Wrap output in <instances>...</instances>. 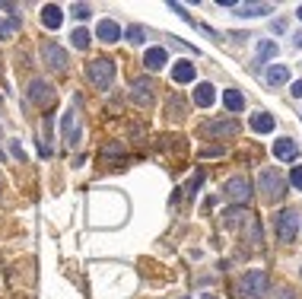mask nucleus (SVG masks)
Instances as JSON below:
<instances>
[{"instance_id": "17", "label": "nucleus", "mask_w": 302, "mask_h": 299, "mask_svg": "<svg viewBox=\"0 0 302 299\" xmlns=\"http://www.w3.org/2000/svg\"><path fill=\"white\" fill-rule=\"evenodd\" d=\"M251 127H255L258 134H271V130H274V115H267V112L251 115Z\"/></svg>"}, {"instance_id": "9", "label": "nucleus", "mask_w": 302, "mask_h": 299, "mask_svg": "<svg viewBox=\"0 0 302 299\" xmlns=\"http://www.w3.org/2000/svg\"><path fill=\"white\" fill-rule=\"evenodd\" d=\"M130 99L137 105H150L153 102V80H137L134 86H130Z\"/></svg>"}, {"instance_id": "2", "label": "nucleus", "mask_w": 302, "mask_h": 299, "mask_svg": "<svg viewBox=\"0 0 302 299\" xmlns=\"http://www.w3.org/2000/svg\"><path fill=\"white\" fill-rule=\"evenodd\" d=\"M267 286H271V280H267L264 271H248L245 277H242L239 290H242V299H261L264 293H267Z\"/></svg>"}, {"instance_id": "26", "label": "nucleus", "mask_w": 302, "mask_h": 299, "mask_svg": "<svg viewBox=\"0 0 302 299\" xmlns=\"http://www.w3.org/2000/svg\"><path fill=\"white\" fill-rule=\"evenodd\" d=\"M70 13H74V16H77V19H89V13H92V10H89V7H86V4H77V7H74V10H70Z\"/></svg>"}, {"instance_id": "6", "label": "nucleus", "mask_w": 302, "mask_h": 299, "mask_svg": "<svg viewBox=\"0 0 302 299\" xmlns=\"http://www.w3.org/2000/svg\"><path fill=\"white\" fill-rule=\"evenodd\" d=\"M42 54H45V64L51 67V70H64V67H67V51H64L57 42H45Z\"/></svg>"}, {"instance_id": "25", "label": "nucleus", "mask_w": 302, "mask_h": 299, "mask_svg": "<svg viewBox=\"0 0 302 299\" xmlns=\"http://www.w3.org/2000/svg\"><path fill=\"white\" fill-rule=\"evenodd\" d=\"M143 35H147V29H143V26H130V29H127V42L137 45V42H143Z\"/></svg>"}, {"instance_id": "11", "label": "nucleus", "mask_w": 302, "mask_h": 299, "mask_svg": "<svg viewBox=\"0 0 302 299\" xmlns=\"http://www.w3.org/2000/svg\"><path fill=\"white\" fill-rule=\"evenodd\" d=\"M296 153H299V147H296V140H289V137H283V140H274V156L277 159H293L296 156Z\"/></svg>"}, {"instance_id": "13", "label": "nucleus", "mask_w": 302, "mask_h": 299, "mask_svg": "<svg viewBox=\"0 0 302 299\" xmlns=\"http://www.w3.org/2000/svg\"><path fill=\"white\" fill-rule=\"evenodd\" d=\"M236 13L248 19V16H264V13H274V7H271V4H239V7H236Z\"/></svg>"}, {"instance_id": "23", "label": "nucleus", "mask_w": 302, "mask_h": 299, "mask_svg": "<svg viewBox=\"0 0 302 299\" xmlns=\"http://www.w3.org/2000/svg\"><path fill=\"white\" fill-rule=\"evenodd\" d=\"M70 39H74V48H80V51H83V48H89V32L86 29H77Z\"/></svg>"}, {"instance_id": "22", "label": "nucleus", "mask_w": 302, "mask_h": 299, "mask_svg": "<svg viewBox=\"0 0 302 299\" xmlns=\"http://www.w3.org/2000/svg\"><path fill=\"white\" fill-rule=\"evenodd\" d=\"M277 54V45L274 42H261L258 45V61L255 64H264V61H267V57H274Z\"/></svg>"}, {"instance_id": "21", "label": "nucleus", "mask_w": 302, "mask_h": 299, "mask_svg": "<svg viewBox=\"0 0 302 299\" xmlns=\"http://www.w3.org/2000/svg\"><path fill=\"white\" fill-rule=\"evenodd\" d=\"M16 29H19V16H13V19H0V39H13Z\"/></svg>"}, {"instance_id": "4", "label": "nucleus", "mask_w": 302, "mask_h": 299, "mask_svg": "<svg viewBox=\"0 0 302 299\" xmlns=\"http://www.w3.org/2000/svg\"><path fill=\"white\" fill-rule=\"evenodd\" d=\"M223 194L232 201V204H248V197H251V182L248 178H242V175H236V178H229V182L223 185Z\"/></svg>"}, {"instance_id": "29", "label": "nucleus", "mask_w": 302, "mask_h": 299, "mask_svg": "<svg viewBox=\"0 0 302 299\" xmlns=\"http://www.w3.org/2000/svg\"><path fill=\"white\" fill-rule=\"evenodd\" d=\"M289 92H293L296 99H299V95H302V80H296V83H293V89H289Z\"/></svg>"}, {"instance_id": "8", "label": "nucleus", "mask_w": 302, "mask_h": 299, "mask_svg": "<svg viewBox=\"0 0 302 299\" xmlns=\"http://www.w3.org/2000/svg\"><path fill=\"white\" fill-rule=\"evenodd\" d=\"M95 39H102L105 45H112V42L121 39V26H118L115 19H102L99 26H95Z\"/></svg>"}, {"instance_id": "30", "label": "nucleus", "mask_w": 302, "mask_h": 299, "mask_svg": "<svg viewBox=\"0 0 302 299\" xmlns=\"http://www.w3.org/2000/svg\"><path fill=\"white\" fill-rule=\"evenodd\" d=\"M293 45H296V48H302V32H296V39H293Z\"/></svg>"}, {"instance_id": "1", "label": "nucleus", "mask_w": 302, "mask_h": 299, "mask_svg": "<svg viewBox=\"0 0 302 299\" xmlns=\"http://www.w3.org/2000/svg\"><path fill=\"white\" fill-rule=\"evenodd\" d=\"M258 191H261V197L267 201V204H277L283 194H286V182H283V175L280 172H274V169H264L261 178H258Z\"/></svg>"}, {"instance_id": "16", "label": "nucleus", "mask_w": 302, "mask_h": 299, "mask_svg": "<svg viewBox=\"0 0 302 299\" xmlns=\"http://www.w3.org/2000/svg\"><path fill=\"white\" fill-rule=\"evenodd\" d=\"M42 22H45L48 29H57L60 22H64V16H60V7H57V4H48V7L42 10Z\"/></svg>"}, {"instance_id": "14", "label": "nucleus", "mask_w": 302, "mask_h": 299, "mask_svg": "<svg viewBox=\"0 0 302 299\" xmlns=\"http://www.w3.org/2000/svg\"><path fill=\"white\" fill-rule=\"evenodd\" d=\"M143 64L150 70H162L165 67V48H150V51L143 54Z\"/></svg>"}, {"instance_id": "19", "label": "nucleus", "mask_w": 302, "mask_h": 299, "mask_svg": "<svg viewBox=\"0 0 302 299\" xmlns=\"http://www.w3.org/2000/svg\"><path fill=\"white\" fill-rule=\"evenodd\" d=\"M77 137H80V134H77V115L67 112V115H64V140H67V143H77Z\"/></svg>"}, {"instance_id": "31", "label": "nucleus", "mask_w": 302, "mask_h": 299, "mask_svg": "<svg viewBox=\"0 0 302 299\" xmlns=\"http://www.w3.org/2000/svg\"><path fill=\"white\" fill-rule=\"evenodd\" d=\"M296 16H299V19H302V7H299V10H296Z\"/></svg>"}, {"instance_id": "7", "label": "nucleus", "mask_w": 302, "mask_h": 299, "mask_svg": "<svg viewBox=\"0 0 302 299\" xmlns=\"http://www.w3.org/2000/svg\"><path fill=\"white\" fill-rule=\"evenodd\" d=\"M29 99H32L35 105H42V109H45V105H51V102H54V89L48 86L45 80H35L32 86H29Z\"/></svg>"}, {"instance_id": "20", "label": "nucleus", "mask_w": 302, "mask_h": 299, "mask_svg": "<svg viewBox=\"0 0 302 299\" xmlns=\"http://www.w3.org/2000/svg\"><path fill=\"white\" fill-rule=\"evenodd\" d=\"M286 80H289V70L283 64H277V67L267 70V83H271V86H280V83H286Z\"/></svg>"}, {"instance_id": "24", "label": "nucleus", "mask_w": 302, "mask_h": 299, "mask_svg": "<svg viewBox=\"0 0 302 299\" xmlns=\"http://www.w3.org/2000/svg\"><path fill=\"white\" fill-rule=\"evenodd\" d=\"M239 217H242V207H232V210H226V213H223V226H226V229H232V226L239 223Z\"/></svg>"}, {"instance_id": "10", "label": "nucleus", "mask_w": 302, "mask_h": 299, "mask_svg": "<svg viewBox=\"0 0 302 299\" xmlns=\"http://www.w3.org/2000/svg\"><path fill=\"white\" fill-rule=\"evenodd\" d=\"M204 134H210V137H236L239 124L236 121H210L207 127H204Z\"/></svg>"}, {"instance_id": "5", "label": "nucleus", "mask_w": 302, "mask_h": 299, "mask_svg": "<svg viewBox=\"0 0 302 299\" xmlns=\"http://www.w3.org/2000/svg\"><path fill=\"white\" fill-rule=\"evenodd\" d=\"M296 229H299V213L296 210H280L277 213V239H280V242H293Z\"/></svg>"}, {"instance_id": "3", "label": "nucleus", "mask_w": 302, "mask_h": 299, "mask_svg": "<svg viewBox=\"0 0 302 299\" xmlns=\"http://www.w3.org/2000/svg\"><path fill=\"white\" fill-rule=\"evenodd\" d=\"M86 77L99 89H108L112 80H115V61H108V57H95V61H89V67H86Z\"/></svg>"}, {"instance_id": "27", "label": "nucleus", "mask_w": 302, "mask_h": 299, "mask_svg": "<svg viewBox=\"0 0 302 299\" xmlns=\"http://www.w3.org/2000/svg\"><path fill=\"white\" fill-rule=\"evenodd\" d=\"M289 182H293V185H296V188L302 191V165H296V169L289 172Z\"/></svg>"}, {"instance_id": "12", "label": "nucleus", "mask_w": 302, "mask_h": 299, "mask_svg": "<svg viewBox=\"0 0 302 299\" xmlns=\"http://www.w3.org/2000/svg\"><path fill=\"white\" fill-rule=\"evenodd\" d=\"M194 77H197V67L191 64V61H178V64L172 67V80H175V83H191Z\"/></svg>"}, {"instance_id": "28", "label": "nucleus", "mask_w": 302, "mask_h": 299, "mask_svg": "<svg viewBox=\"0 0 302 299\" xmlns=\"http://www.w3.org/2000/svg\"><path fill=\"white\" fill-rule=\"evenodd\" d=\"M169 112H175V115H181V112H185V105H181V99H178V95H175L172 102H169Z\"/></svg>"}, {"instance_id": "18", "label": "nucleus", "mask_w": 302, "mask_h": 299, "mask_svg": "<svg viewBox=\"0 0 302 299\" xmlns=\"http://www.w3.org/2000/svg\"><path fill=\"white\" fill-rule=\"evenodd\" d=\"M223 105H226L229 112H242V109H245V99H242L239 89H226L223 92Z\"/></svg>"}, {"instance_id": "15", "label": "nucleus", "mask_w": 302, "mask_h": 299, "mask_svg": "<svg viewBox=\"0 0 302 299\" xmlns=\"http://www.w3.org/2000/svg\"><path fill=\"white\" fill-rule=\"evenodd\" d=\"M213 99H216V92H213V86H210V83H200V86L194 89V102L200 105V109H210V105H213Z\"/></svg>"}]
</instances>
